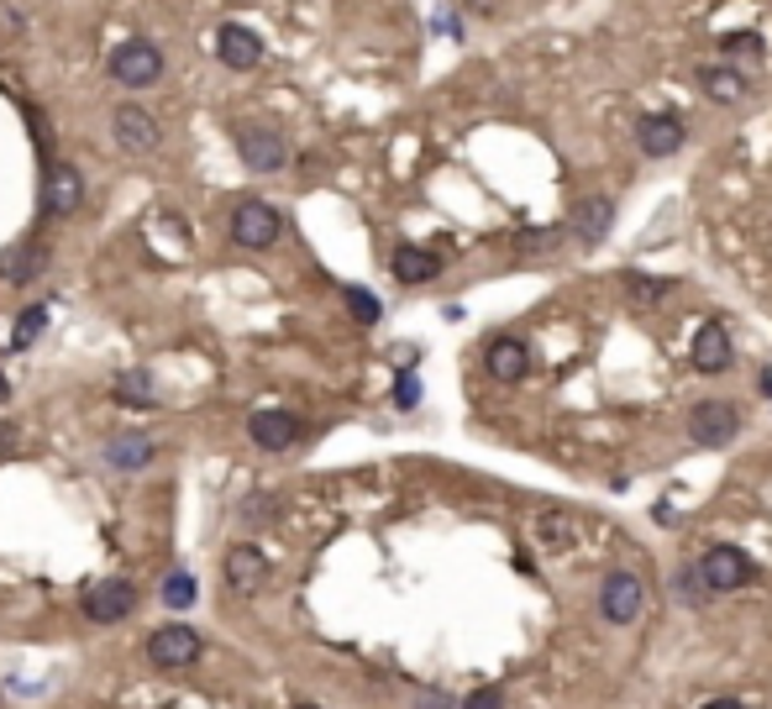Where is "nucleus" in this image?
I'll return each mask as SVG.
<instances>
[{
  "label": "nucleus",
  "mask_w": 772,
  "mask_h": 709,
  "mask_svg": "<svg viewBox=\"0 0 772 709\" xmlns=\"http://www.w3.org/2000/svg\"><path fill=\"white\" fill-rule=\"evenodd\" d=\"M694 80L704 89V100H714V106H742L746 95H751V74L736 69V63H699Z\"/></svg>",
  "instance_id": "9b49d317"
},
{
  "label": "nucleus",
  "mask_w": 772,
  "mask_h": 709,
  "mask_svg": "<svg viewBox=\"0 0 772 709\" xmlns=\"http://www.w3.org/2000/svg\"><path fill=\"white\" fill-rule=\"evenodd\" d=\"M610 227H615V200H584V206L573 210V236H578L584 247L604 242Z\"/></svg>",
  "instance_id": "aec40b11"
},
{
  "label": "nucleus",
  "mask_w": 772,
  "mask_h": 709,
  "mask_svg": "<svg viewBox=\"0 0 772 709\" xmlns=\"http://www.w3.org/2000/svg\"><path fill=\"white\" fill-rule=\"evenodd\" d=\"M342 295H347V310H353V321H357V326H373L379 316H384V305L373 300V290H363V284L342 290Z\"/></svg>",
  "instance_id": "bb28decb"
},
{
  "label": "nucleus",
  "mask_w": 772,
  "mask_h": 709,
  "mask_svg": "<svg viewBox=\"0 0 772 709\" xmlns=\"http://www.w3.org/2000/svg\"><path fill=\"white\" fill-rule=\"evenodd\" d=\"M483 368H489V379H500V384H520V379L531 374V347H526L520 337H494L489 353H483Z\"/></svg>",
  "instance_id": "f8f14e48"
},
{
  "label": "nucleus",
  "mask_w": 772,
  "mask_h": 709,
  "mask_svg": "<svg viewBox=\"0 0 772 709\" xmlns=\"http://www.w3.org/2000/svg\"><path fill=\"white\" fill-rule=\"evenodd\" d=\"M5 400H11V384H5V374H0V405H5Z\"/></svg>",
  "instance_id": "c9c22d12"
},
{
  "label": "nucleus",
  "mask_w": 772,
  "mask_h": 709,
  "mask_svg": "<svg viewBox=\"0 0 772 709\" xmlns=\"http://www.w3.org/2000/svg\"><path fill=\"white\" fill-rule=\"evenodd\" d=\"M42 326H48V305H32V310H22V316H16V326H11V347H16V353H27L32 342L42 337Z\"/></svg>",
  "instance_id": "a878e982"
},
{
  "label": "nucleus",
  "mask_w": 772,
  "mask_h": 709,
  "mask_svg": "<svg viewBox=\"0 0 772 709\" xmlns=\"http://www.w3.org/2000/svg\"><path fill=\"white\" fill-rule=\"evenodd\" d=\"M158 74H163V53L152 48L148 37H132V42H121L117 53H111V80L126 89L158 85Z\"/></svg>",
  "instance_id": "f03ea898"
},
{
  "label": "nucleus",
  "mask_w": 772,
  "mask_h": 709,
  "mask_svg": "<svg viewBox=\"0 0 772 709\" xmlns=\"http://www.w3.org/2000/svg\"><path fill=\"white\" fill-rule=\"evenodd\" d=\"M48 264V247L42 242H22V247H11V258H5V279L11 284H27L32 273H42Z\"/></svg>",
  "instance_id": "5701e85b"
},
{
  "label": "nucleus",
  "mask_w": 772,
  "mask_h": 709,
  "mask_svg": "<svg viewBox=\"0 0 772 709\" xmlns=\"http://www.w3.org/2000/svg\"><path fill=\"white\" fill-rule=\"evenodd\" d=\"M216 59L226 63V69H258L264 63V42H258V32L242 27V22H226V27L216 32Z\"/></svg>",
  "instance_id": "ddd939ff"
},
{
  "label": "nucleus",
  "mask_w": 772,
  "mask_h": 709,
  "mask_svg": "<svg viewBox=\"0 0 772 709\" xmlns=\"http://www.w3.org/2000/svg\"><path fill=\"white\" fill-rule=\"evenodd\" d=\"M688 357H694V368H699V374H725V368H731V357H736L731 331H725L720 321H704V326H699V337H694V347H688Z\"/></svg>",
  "instance_id": "2eb2a0df"
},
{
  "label": "nucleus",
  "mask_w": 772,
  "mask_h": 709,
  "mask_svg": "<svg viewBox=\"0 0 772 709\" xmlns=\"http://www.w3.org/2000/svg\"><path fill=\"white\" fill-rule=\"evenodd\" d=\"M299 709H321V705H299Z\"/></svg>",
  "instance_id": "e433bc0d"
},
{
  "label": "nucleus",
  "mask_w": 772,
  "mask_h": 709,
  "mask_svg": "<svg viewBox=\"0 0 772 709\" xmlns=\"http://www.w3.org/2000/svg\"><path fill=\"white\" fill-rule=\"evenodd\" d=\"M457 709H505V694H500V688H474Z\"/></svg>",
  "instance_id": "2f4dec72"
},
{
  "label": "nucleus",
  "mask_w": 772,
  "mask_h": 709,
  "mask_svg": "<svg viewBox=\"0 0 772 709\" xmlns=\"http://www.w3.org/2000/svg\"><path fill=\"white\" fill-rule=\"evenodd\" d=\"M389 268H394V279H400V284H431V279L442 273V258H437L431 247H416V242H405V247H394Z\"/></svg>",
  "instance_id": "a211bd4d"
},
{
  "label": "nucleus",
  "mask_w": 772,
  "mask_h": 709,
  "mask_svg": "<svg viewBox=\"0 0 772 709\" xmlns=\"http://www.w3.org/2000/svg\"><path fill=\"white\" fill-rule=\"evenodd\" d=\"M699 567H704V578H710V589L714 594H736V589H746L751 584V558H746L742 547H731V541H714L710 552L699 558Z\"/></svg>",
  "instance_id": "423d86ee"
},
{
  "label": "nucleus",
  "mask_w": 772,
  "mask_h": 709,
  "mask_svg": "<svg viewBox=\"0 0 772 709\" xmlns=\"http://www.w3.org/2000/svg\"><path fill=\"white\" fill-rule=\"evenodd\" d=\"M673 599H678V604H694V610L714 599L710 578H704V567H699V562H684V567L673 573Z\"/></svg>",
  "instance_id": "412c9836"
},
{
  "label": "nucleus",
  "mask_w": 772,
  "mask_h": 709,
  "mask_svg": "<svg viewBox=\"0 0 772 709\" xmlns=\"http://www.w3.org/2000/svg\"><path fill=\"white\" fill-rule=\"evenodd\" d=\"M111 394H117L121 405H158V384H152L143 368H132V374H117V384H111Z\"/></svg>",
  "instance_id": "4be33fe9"
},
{
  "label": "nucleus",
  "mask_w": 772,
  "mask_h": 709,
  "mask_svg": "<svg viewBox=\"0 0 772 709\" xmlns=\"http://www.w3.org/2000/svg\"><path fill=\"white\" fill-rule=\"evenodd\" d=\"M279 232H284V221L268 200H237V210H232V242L237 247H273Z\"/></svg>",
  "instance_id": "39448f33"
},
{
  "label": "nucleus",
  "mask_w": 772,
  "mask_h": 709,
  "mask_svg": "<svg viewBox=\"0 0 772 709\" xmlns=\"http://www.w3.org/2000/svg\"><path fill=\"white\" fill-rule=\"evenodd\" d=\"M704 709H746V705H742V699H710Z\"/></svg>",
  "instance_id": "f704fd0d"
},
{
  "label": "nucleus",
  "mask_w": 772,
  "mask_h": 709,
  "mask_svg": "<svg viewBox=\"0 0 772 709\" xmlns=\"http://www.w3.org/2000/svg\"><path fill=\"white\" fill-rule=\"evenodd\" d=\"M742 437V405L731 400H699L688 411V442L694 447H725Z\"/></svg>",
  "instance_id": "f257e3e1"
},
{
  "label": "nucleus",
  "mask_w": 772,
  "mask_h": 709,
  "mask_svg": "<svg viewBox=\"0 0 772 709\" xmlns=\"http://www.w3.org/2000/svg\"><path fill=\"white\" fill-rule=\"evenodd\" d=\"M163 604L189 610V604H195V578H189V573H169V584H163Z\"/></svg>",
  "instance_id": "cd10ccee"
},
{
  "label": "nucleus",
  "mask_w": 772,
  "mask_h": 709,
  "mask_svg": "<svg viewBox=\"0 0 772 709\" xmlns=\"http://www.w3.org/2000/svg\"><path fill=\"white\" fill-rule=\"evenodd\" d=\"M762 53H768V42L757 32H725L720 37V59L725 63H762Z\"/></svg>",
  "instance_id": "393cba45"
},
{
  "label": "nucleus",
  "mask_w": 772,
  "mask_h": 709,
  "mask_svg": "<svg viewBox=\"0 0 772 709\" xmlns=\"http://www.w3.org/2000/svg\"><path fill=\"white\" fill-rule=\"evenodd\" d=\"M684 143H688V121L673 117V111H647L636 121V148L647 158H673Z\"/></svg>",
  "instance_id": "0eeeda50"
},
{
  "label": "nucleus",
  "mask_w": 772,
  "mask_h": 709,
  "mask_svg": "<svg viewBox=\"0 0 772 709\" xmlns=\"http://www.w3.org/2000/svg\"><path fill=\"white\" fill-rule=\"evenodd\" d=\"M541 536H547L552 547H567V541H573V521H567V515H541Z\"/></svg>",
  "instance_id": "7c9ffc66"
},
{
  "label": "nucleus",
  "mask_w": 772,
  "mask_h": 709,
  "mask_svg": "<svg viewBox=\"0 0 772 709\" xmlns=\"http://www.w3.org/2000/svg\"><path fill=\"white\" fill-rule=\"evenodd\" d=\"M111 132H117V143L126 152H152L158 148V121L148 111H137V106H121L117 117H111Z\"/></svg>",
  "instance_id": "f3484780"
},
{
  "label": "nucleus",
  "mask_w": 772,
  "mask_h": 709,
  "mask_svg": "<svg viewBox=\"0 0 772 709\" xmlns=\"http://www.w3.org/2000/svg\"><path fill=\"white\" fill-rule=\"evenodd\" d=\"M621 284L630 290V300H636V305H657V300L673 295V279H657V273H641V268H625Z\"/></svg>",
  "instance_id": "b1692460"
},
{
  "label": "nucleus",
  "mask_w": 772,
  "mask_h": 709,
  "mask_svg": "<svg viewBox=\"0 0 772 709\" xmlns=\"http://www.w3.org/2000/svg\"><path fill=\"white\" fill-rule=\"evenodd\" d=\"M247 437L264 452H290L299 442V415L295 411H258L247 420Z\"/></svg>",
  "instance_id": "4468645a"
},
{
  "label": "nucleus",
  "mask_w": 772,
  "mask_h": 709,
  "mask_svg": "<svg viewBox=\"0 0 772 709\" xmlns=\"http://www.w3.org/2000/svg\"><path fill=\"white\" fill-rule=\"evenodd\" d=\"M106 463L117 473H137L152 463V437H143V431H121V437H111L106 442Z\"/></svg>",
  "instance_id": "6ab92c4d"
},
{
  "label": "nucleus",
  "mask_w": 772,
  "mask_h": 709,
  "mask_svg": "<svg viewBox=\"0 0 772 709\" xmlns=\"http://www.w3.org/2000/svg\"><path fill=\"white\" fill-rule=\"evenodd\" d=\"M232 143H237V152H242V163L253 169V174H279L284 163H290V148H284V137L279 132H268V126H237L232 132Z\"/></svg>",
  "instance_id": "20e7f679"
},
{
  "label": "nucleus",
  "mask_w": 772,
  "mask_h": 709,
  "mask_svg": "<svg viewBox=\"0 0 772 709\" xmlns=\"http://www.w3.org/2000/svg\"><path fill=\"white\" fill-rule=\"evenodd\" d=\"M242 515H247V521H268V515H273V500H268V494H258V500H247V510H242Z\"/></svg>",
  "instance_id": "72a5a7b5"
},
{
  "label": "nucleus",
  "mask_w": 772,
  "mask_h": 709,
  "mask_svg": "<svg viewBox=\"0 0 772 709\" xmlns=\"http://www.w3.org/2000/svg\"><path fill=\"white\" fill-rule=\"evenodd\" d=\"M394 405H400V411H416V405H420V379H416V374H400V379H394Z\"/></svg>",
  "instance_id": "c756f323"
},
{
  "label": "nucleus",
  "mask_w": 772,
  "mask_h": 709,
  "mask_svg": "<svg viewBox=\"0 0 772 709\" xmlns=\"http://www.w3.org/2000/svg\"><path fill=\"white\" fill-rule=\"evenodd\" d=\"M148 657L158 668L179 673V668H189L200 657V631H189V625H158L148 636Z\"/></svg>",
  "instance_id": "9d476101"
},
{
  "label": "nucleus",
  "mask_w": 772,
  "mask_h": 709,
  "mask_svg": "<svg viewBox=\"0 0 772 709\" xmlns=\"http://www.w3.org/2000/svg\"><path fill=\"white\" fill-rule=\"evenodd\" d=\"M268 584V558L258 547H247L237 541L232 552H226V589L232 594H258Z\"/></svg>",
  "instance_id": "dca6fc26"
},
{
  "label": "nucleus",
  "mask_w": 772,
  "mask_h": 709,
  "mask_svg": "<svg viewBox=\"0 0 772 709\" xmlns=\"http://www.w3.org/2000/svg\"><path fill=\"white\" fill-rule=\"evenodd\" d=\"M641 610H647V589H641V578L636 573H610L604 578V589H599V615L610 625H636L641 621Z\"/></svg>",
  "instance_id": "7ed1b4c3"
},
{
  "label": "nucleus",
  "mask_w": 772,
  "mask_h": 709,
  "mask_svg": "<svg viewBox=\"0 0 772 709\" xmlns=\"http://www.w3.org/2000/svg\"><path fill=\"white\" fill-rule=\"evenodd\" d=\"M563 227H547V232H520L515 236V247L520 253H552V247H563Z\"/></svg>",
  "instance_id": "c85d7f7f"
},
{
  "label": "nucleus",
  "mask_w": 772,
  "mask_h": 709,
  "mask_svg": "<svg viewBox=\"0 0 772 709\" xmlns=\"http://www.w3.org/2000/svg\"><path fill=\"white\" fill-rule=\"evenodd\" d=\"M85 206V179L74 163H48V174H42V216H74V210Z\"/></svg>",
  "instance_id": "1a4fd4ad"
},
{
  "label": "nucleus",
  "mask_w": 772,
  "mask_h": 709,
  "mask_svg": "<svg viewBox=\"0 0 772 709\" xmlns=\"http://www.w3.org/2000/svg\"><path fill=\"white\" fill-rule=\"evenodd\" d=\"M132 604H137V589L126 584V578H95L85 589V615L95 625H117L132 615Z\"/></svg>",
  "instance_id": "6e6552de"
},
{
  "label": "nucleus",
  "mask_w": 772,
  "mask_h": 709,
  "mask_svg": "<svg viewBox=\"0 0 772 709\" xmlns=\"http://www.w3.org/2000/svg\"><path fill=\"white\" fill-rule=\"evenodd\" d=\"M416 709H457L452 705V694H442V688H431V694H420Z\"/></svg>",
  "instance_id": "473e14b6"
}]
</instances>
